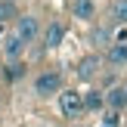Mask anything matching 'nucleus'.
Here are the masks:
<instances>
[{
  "instance_id": "6e6552de",
  "label": "nucleus",
  "mask_w": 127,
  "mask_h": 127,
  "mask_svg": "<svg viewBox=\"0 0 127 127\" xmlns=\"http://www.w3.org/2000/svg\"><path fill=\"white\" fill-rule=\"evenodd\" d=\"M71 12H74V19H93L96 16V3L93 0H71Z\"/></svg>"
},
{
  "instance_id": "20e7f679",
  "label": "nucleus",
  "mask_w": 127,
  "mask_h": 127,
  "mask_svg": "<svg viewBox=\"0 0 127 127\" xmlns=\"http://www.w3.org/2000/svg\"><path fill=\"white\" fill-rule=\"evenodd\" d=\"M25 47H28V43L19 37V31H12V34L3 37V56H6V59H22Z\"/></svg>"
},
{
  "instance_id": "39448f33",
  "label": "nucleus",
  "mask_w": 127,
  "mask_h": 127,
  "mask_svg": "<svg viewBox=\"0 0 127 127\" xmlns=\"http://www.w3.org/2000/svg\"><path fill=\"white\" fill-rule=\"evenodd\" d=\"M62 40H65V25L56 19V22H50L47 31H43V43H47V50H56Z\"/></svg>"
},
{
  "instance_id": "f257e3e1",
  "label": "nucleus",
  "mask_w": 127,
  "mask_h": 127,
  "mask_svg": "<svg viewBox=\"0 0 127 127\" xmlns=\"http://www.w3.org/2000/svg\"><path fill=\"white\" fill-rule=\"evenodd\" d=\"M59 90H62V74L59 71H40L34 78V93L37 96L47 99V96H56Z\"/></svg>"
},
{
  "instance_id": "2eb2a0df",
  "label": "nucleus",
  "mask_w": 127,
  "mask_h": 127,
  "mask_svg": "<svg viewBox=\"0 0 127 127\" xmlns=\"http://www.w3.org/2000/svg\"><path fill=\"white\" fill-rule=\"evenodd\" d=\"M118 124H121V112H118V109H109L105 118H102V127H118Z\"/></svg>"
},
{
  "instance_id": "1a4fd4ad",
  "label": "nucleus",
  "mask_w": 127,
  "mask_h": 127,
  "mask_svg": "<svg viewBox=\"0 0 127 127\" xmlns=\"http://www.w3.org/2000/svg\"><path fill=\"white\" fill-rule=\"evenodd\" d=\"M105 105H109V109H127V90L124 87H112L109 93H105Z\"/></svg>"
},
{
  "instance_id": "f8f14e48",
  "label": "nucleus",
  "mask_w": 127,
  "mask_h": 127,
  "mask_svg": "<svg viewBox=\"0 0 127 127\" xmlns=\"http://www.w3.org/2000/svg\"><path fill=\"white\" fill-rule=\"evenodd\" d=\"M105 105V93H99V90H90L84 96V112H99Z\"/></svg>"
},
{
  "instance_id": "423d86ee",
  "label": "nucleus",
  "mask_w": 127,
  "mask_h": 127,
  "mask_svg": "<svg viewBox=\"0 0 127 127\" xmlns=\"http://www.w3.org/2000/svg\"><path fill=\"white\" fill-rule=\"evenodd\" d=\"M105 59H109V65H115V68L127 65V40H112V43H109V53H105Z\"/></svg>"
},
{
  "instance_id": "0eeeda50",
  "label": "nucleus",
  "mask_w": 127,
  "mask_h": 127,
  "mask_svg": "<svg viewBox=\"0 0 127 127\" xmlns=\"http://www.w3.org/2000/svg\"><path fill=\"white\" fill-rule=\"evenodd\" d=\"M3 78L9 81V84L22 81V78H25V62H22V59H6V65H3Z\"/></svg>"
},
{
  "instance_id": "f03ea898",
  "label": "nucleus",
  "mask_w": 127,
  "mask_h": 127,
  "mask_svg": "<svg viewBox=\"0 0 127 127\" xmlns=\"http://www.w3.org/2000/svg\"><path fill=\"white\" fill-rule=\"evenodd\" d=\"M59 112L65 118H78L84 112V93L78 90H59Z\"/></svg>"
},
{
  "instance_id": "ddd939ff",
  "label": "nucleus",
  "mask_w": 127,
  "mask_h": 127,
  "mask_svg": "<svg viewBox=\"0 0 127 127\" xmlns=\"http://www.w3.org/2000/svg\"><path fill=\"white\" fill-rule=\"evenodd\" d=\"M19 16V9H16V3L12 0H0V25H6V22H12V19Z\"/></svg>"
},
{
  "instance_id": "4468645a",
  "label": "nucleus",
  "mask_w": 127,
  "mask_h": 127,
  "mask_svg": "<svg viewBox=\"0 0 127 127\" xmlns=\"http://www.w3.org/2000/svg\"><path fill=\"white\" fill-rule=\"evenodd\" d=\"M93 43H99V47H109V43H112V31L96 28V31H93Z\"/></svg>"
},
{
  "instance_id": "dca6fc26",
  "label": "nucleus",
  "mask_w": 127,
  "mask_h": 127,
  "mask_svg": "<svg viewBox=\"0 0 127 127\" xmlns=\"http://www.w3.org/2000/svg\"><path fill=\"white\" fill-rule=\"evenodd\" d=\"M124 90H127V84H124Z\"/></svg>"
},
{
  "instance_id": "9b49d317",
  "label": "nucleus",
  "mask_w": 127,
  "mask_h": 127,
  "mask_svg": "<svg viewBox=\"0 0 127 127\" xmlns=\"http://www.w3.org/2000/svg\"><path fill=\"white\" fill-rule=\"evenodd\" d=\"M109 19H112V22H118V25H127V0H112Z\"/></svg>"
},
{
  "instance_id": "7ed1b4c3",
  "label": "nucleus",
  "mask_w": 127,
  "mask_h": 127,
  "mask_svg": "<svg viewBox=\"0 0 127 127\" xmlns=\"http://www.w3.org/2000/svg\"><path fill=\"white\" fill-rule=\"evenodd\" d=\"M16 31H19V37H22L25 43H34L37 37H40V22H37V16H16Z\"/></svg>"
},
{
  "instance_id": "9d476101",
  "label": "nucleus",
  "mask_w": 127,
  "mask_h": 127,
  "mask_svg": "<svg viewBox=\"0 0 127 127\" xmlns=\"http://www.w3.org/2000/svg\"><path fill=\"white\" fill-rule=\"evenodd\" d=\"M96 71H99V59H96V56L81 59V65H78V78H81V81H90Z\"/></svg>"
}]
</instances>
